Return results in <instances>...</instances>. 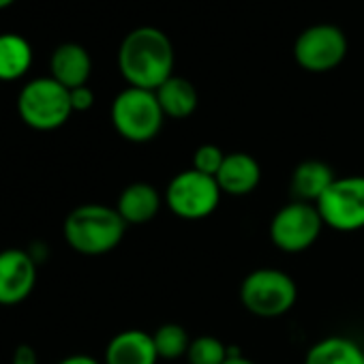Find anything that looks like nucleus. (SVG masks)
Returning <instances> with one entry per match:
<instances>
[{"instance_id":"nucleus-1","label":"nucleus","mask_w":364,"mask_h":364,"mask_svg":"<svg viewBox=\"0 0 364 364\" xmlns=\"http://www.w3.org/2000/svg\"><path fill=\"white\" fill-rule=\"evenodd\" d=\"M118 69L129 86L154 92L173 75V46L154 26L135 28L118 50Z\"/></svg>"},{"instance_id":"nucleus-2","label":"nucleus","mask_w":364,"mask_h":364,"mask_svg":"<svg viewBox=\"0 0 364 364\" xmlns=\"http://www.w3.org/2000/svg\"><path fill=\"white\" fill-rule=\"evenodd\" d=\"M127 232V223L118 215L116 206L105 204H82L73 208L65 223H63V236L67 245L88 257L105 255L114 251Z\"/></svg>"},{"instance_id":"nucleus-3","label":"nucleus","mask_w":364,"mask_h":364,"mask_svg":"<svg viewBox=\"0 0 364 364\" xmlns=\"http://www.w3.org/2000/svg\"><path fill=\"white\" fill-rule=\"evenodd\" d=\"M18 114L35 131H56L73 114L71 90L54 77H35L18 95Z\"/></svg>"},{"instance_id":"nucleus-4","label":"nucleus","mask_w":364,"mask_h":364,"mask_svg":"<svg viewBox=\"0 0 364 364\" xmlns=\"http://www.w3.org/2000/svg\"><path fill=\"white\" fill-rule=\"evenodd\" d=\"M298 300L296 281L279 268H257L240 283L242 306L262 319H274L291 311Z\"/></svg>"},{"instance_id":"nucleus-5","label":"nucleus","mask_w":364,"mask_h":364,"mask_svg":"<svg viewBox=\"0 0 364 364\" xmlns=\"http://www.w3.org/2000/svg\"><path fill=\"white\" fill-rule=\"evenodd\" d=\"M165 114L152 90L124 88L112 103V124L120 137L133 144L154 139L163 127Z\"/></svg>"},{"instance_id":"nucleus-6","label":"nucleus","mask_w":364,"mask_h":364,"mask_svg":"<svg viewBox=\"0 0 364 364\" xmlns=\"http://www.w3.org/2000/svg\"><path fill=\"white\" fill-rule=\"evenodd\" d=\"M221 187L217 178L191 169L176 173L165 187V206L185 221H202L221 204Z\"/></svg>"},{"instance_id":"nucleus-7","label":"nucleus","mask_w":364,"mask_h":364,"mask_svg":"<svg viewBox=\"0 0 364 364\" xmlns=\"http://www.w3.org/2000/svg\"><path fill=\"white\" fill-rule=\"evenodd\" d=\"M323 228V219L315 204L294 200L274 213L268 236L279 251L302 253L317 242Z\"/></svg>"},{"instance_id":"nucleus-8","label":"nucleus","mask_w":364,"mask_h":364,"mask_svg":"<svg viewBox=\"0 0 364 364\" xmlns=\"http://www.w3.org/2000/svg\"><path fill=\"white\" fill-rule=\"evenodd\" d=\"M323 225L351 234L364 230V176L336 178L315 204Z\"/></svg>"},{"instance_id":"nucleus-9","label":"nucleus","mask_w":364,"mask_h":364,"mask_svg":"<svg viewBox=\"0 0 364 364\" xmlns=\"http://www.w3.org/2000/svg\"><path fill=\"white\" fill-rule=\"evenodd\" d=\"M345 54L347 39L343 31L332 24H317L306 28L294 46L296 63L311 73H323L338 67Z\"/></svg>"},{"instance_id":"nucleus-10","label":"nucleus","mask_w":364,"mask_h":364,"mask_svg":"<svg viewBox=\"0 0 364 364\" xmlns=\"http://www.w3.org/2000/svg\"><path fill=\"white\" fill-rule=\"evenodd\" d=\"M37 285V262L31 251H0V306L24 302Z\"/></svg>"},{"instance_id":"nucleus-11","label":"nucleus","mask_w":364,"mask_h":364,"mask_svg":"<svg viewBox=\"0 0 364 364\" xmlns=\"http://www.w3.org/2000/svg\"><path fill=\"white\" fill-rule=\"evenodd\" d=\"M262 182V165L249 152H230L217 173V185L225 196H251Z\"/></svg>"},{"instance_id":"nucleus-12","label":"nucleus","mask_w":364,"mask_h":364,"mask_svg":"<svg viewBox=\"0 0 364 364\" xmlns=\"http://www.w3.org/2000/svg\"><path fill=\"white\" fill-rule=\"evenodd\" d=\"M159 353L150 332L129 328L118 332L105 347L103 364H156Z\"/></svg>"},{"instance_id":"nucleus-13","label":"nucleus","mask_w":364,"mask_h":364,"mask_svg":"<svg viewBox=\"0 0 364 364\" xmlns=\"http://www.w3.org/2000/svg\"><path fill=\"white\" fill-rule=\"evenodd\" d=\"M163 202L165 200L152 185H148V182H133L118 196L116 210L127 225H144L159 215Z\"/></svg>"},{"instance_id":"nucleus-14","label":"nucleus","mask_w":364,"mask_h":364,"mask_svg":"<svg viewBox=\"0 0 364 364\" xmlns=\"http://www.w3.org/2000/svg\"><path fill=\"white\" fill-rule=\"evenodd\" d=\"M52 75L58 84L73 90L80 86H88V77L92 71V60L86 48L80 43H60L50 60Z\"/></svg>"},{"instance_id":"nucleus-15","label":"nucleus","mask_w":364,"mask_h":364,"mask_svg":"<svg viewBox=\"0 0 364 364\" xmlns=\"http://www.w3.org/2000/svg\"><path fill=\"white\" fill-rule=\"evenodd\" d=\"M334 180L336 176L328 163L319 159H306L291 171V193L298 202L317 204Z\"/></svg>"},{"instance_id":"nucleus-16","label":"nucleus","mask_w":364,"mask_h":364,"mask_svg":"<svg viewBox=\"0 0 364 364\" xmlns=\"http://www.w3.org/2000/svg\"><path fill=\"white\" fill-rule=\"evenodd\" d=\"M159 105L165 114V118H189L196 109H198V90L196 86L185 80V77H178L171 75L167 82H163L156 90H154Z\"/></svg>"},{"instance_id":"nucleus-17","label":"nucleus","mask_w":364,"mask_h":364,"mask_svg":"<svg viewBox=\"0 0 364 364\" xmlns=\"http://www.w3.org/2000/svg\"><path fill=\"white\" fill-rule=\"evenodd\" d=\"M33 67V46L16 33L0 35V82H16Z\"/></svg>"},{"instance_id":"nucleus-18","label":"nucleus","mask_w":364,"mask_h":364,"mask_svg":"<svg viewBox=\"0 0 364 364\" xmlns=\"http://www.w3.org/2000/svg\"><path fill=\"white\" fill-rule=\"evenodd\" d=\"M304 364H364V349L347 336H326L306 351Z\"/></svg>"},{"instance_id":"nucleus-19","label":"nucleus","mask_w":364,"mask_h":364,"mask_svg":"<svg viewBox=\"0 0 364 364\" xmlns=\"http://www.w3.org/2000/svg\"><path fill=\"white\" fill-rule=\"evenodd\" d=\"M152 341H154L159 358H163V360H178L182 355H187L189 345H191L189 332L180 323H163V326H159L152 332Z\"/></svg>"},{"instance_id":"nucleus-20","label":"nucleus","mask_w":364,"mask_h":364,"mask_svg":"<svg viewBox=\"0 0 364 364\" xmlns=\"http://www.w3.org/2000/svg\"><path fill=\"white\" fill-rule=\"evenodd\" d=\"M185 358L189 364H223L228 360V345L213 334H202L191 338Z\"/></svg>"},{"instance_id":"nucleus-21","label":"nucleus","mask_w":364,"mask_h":364,"mask_svg":"<svg viewBox=\"0 0 364 364\" xmlns=\"http://www.w3.org/2000/svg\"><path fill=\"white\" fill-rule=\"evenodd\" d=\"M225 156H228V154H225L219 146H215V144H204V146H200V148L196 150V154H193V169L200 171V173H206V176L217 178V173H219V169H221Z\"/></svg>"},{"instance_id":"nucleus-22","label":"nucleus","mask_w":364,"mask_h":364,"mask_svg":"<svg viewBox=\"0 0 364 364\" xmlns=\"http://www.w3.org/2000/svg\"><path fill=\"white\" fill-rule=\"evenodd\" d=\"M95 105V92L88 86H80L71 90V107L73 112H88Z\"/></svg>"},{"instance_id":"nucleus-23","label":"nucleus","mask_w":364,"mask_h":364,"mask_svg":"<svg viewBox=\"0 0 364 364\" xmlns=\"http://www.w3.org/2000/svg\"><path fill=\"white\" fill-rule=\"evenodd\" d=\"M37 351L33 345H18L11 355V364H37Z\"/></svg>"},{"instance_id":"nucleus-24","label":"nucleus","mask_w":364,"mask_h":364,"mask_svg":"<svg viewBox=\"0 0 364 364\" xmlns=\"http://www.w3.org/2000/svg\"><path fill=\"white\" fill-rule=\"evenodd\" d=\"M56 364H103V362H99V360L92 358V355H86V353H75V355L63 358V360L56 362Z\"/></svg>"},{"instance_id":"nucleus-25","label":"nucleus","mask_w":364,"mask_h":364,"mask_svg":"<svg viewBox=\"0 0 364 364\" xmlns=\"http://www.w3.org/2000/svg\"><path fill=\"white\" fill-rule=\"evenodd\" d=\"M223 364H255V362L240 353V355H228V360Z\"/></svg>"},{"instance_id":"nucleus-26","label":"nucleus","mask_w":364,"mask_h":364,"mask_svg":"<svg viewBox=\"0 0 364 364\" xmlns=\"http://www.w3.org/2000/svg\"><path fill=\"white\" fill-rule=\"evenodd\" d=\"M14 3H16V0H0V9H5V7H9Z\"/></svg>"}]
</instances>
